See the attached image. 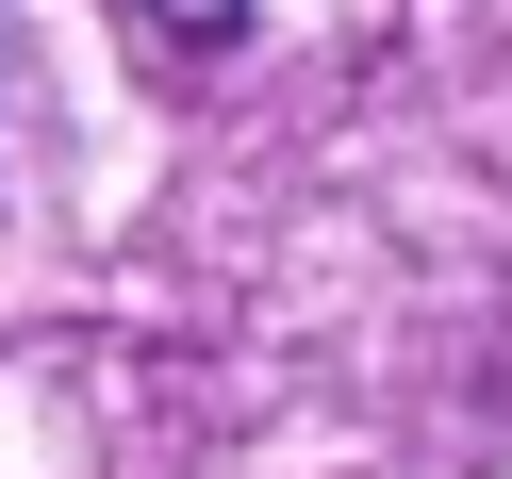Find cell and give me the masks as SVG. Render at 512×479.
Returning <instances> with one entry per match:
<instances>
[{"label":"cell","mask_w":512,"mask_h":479,"mask_svg":"<svg viewBox=\"0 0 512 479\" xmlns=\"http://www.w3.org/2000/svg\"><path fill=\"white\" fill-rule=\"evenodd\" d=\"M133 17H149V50H232L248 34V0H133Z\"/></svg>","instance_id":"cell-1"}]
</instances>
